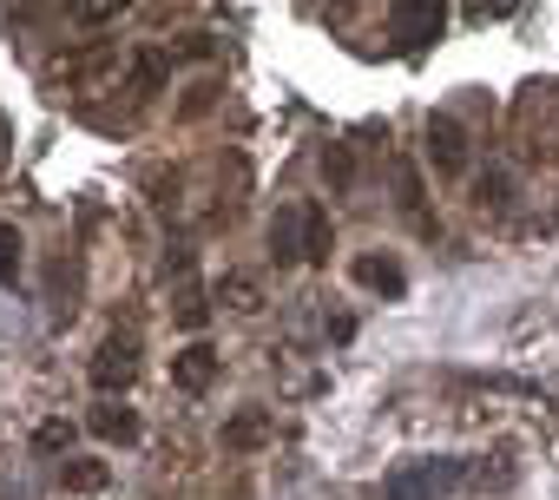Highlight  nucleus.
I'll return each instance as SVG.
<instances>
[{
  "instance_id": "f257e3e1",
  "label": "nucleus",
  "mask_w": 559,
  "mask_h": 500,
  "mask_svg": "<svg viewBox=\"0 0 559 500\" xmlns=\"http://www.w3.org/2000/svg\"><path fill=\"white\" fill-rule=\"evenodd\" d=\"M448 27V0H389V40L402 53H428Z\"/></svg>"
},
{
  "instance_id": "f03ea898",
  "label": "nucleus",
  "mask_w": 559,
  "mask_h": 500,
  "mask_svg": "<svg viewBox=\"0 0 559 500\" xmlns=\"http://www.w3.org/2000/svg\"><path fill=\"white\" fill-rule=\"evenodd\" d=\"M139 369H145V362H139V336H132V330H112V336L93 349V362H86V376H93L99 395H126V389L139 382Z\"/></svg>"
},
{
  "instance_id": "7ed1b4c3",
  "label": "nucleus",
  "mask_w": 559,
  "mask_h": 500,
  "mask_svg": "<svg viewBox=\"0 0 559 500\" xmlns=\"http://www.w3.org/2000/svg\"><path fill=\"white\" fill-rule=\"evenodd\" d=\"M467 480L461 461H415V467H395L389 474V500H441Z\"/></svg>"
},
{
  "instance_id": "20e7f679",
  "label": "nucleus",
  "mask_w": 559,
  "mask_h": 500,
  "mask_svg": "<svg viewBox=\"0 0 559 500\" xmlns=\"http://www.w3.org/2000/svg\"><path fill=\"white\" fill-rule=\"evenodd\" d=\"M428 165H435L441 178H467L474 152H467V132H461V119H448V112H435V119H428Z\"/></svg>"
},
{
  "instance_id": "39448f33",
  "label": "nucleus",
  "mask_w": 559,
  "mask_h": 500,
  "mask_svg": "<svg viewBox=\"0 0 559 500\" xmlns=\"http://www.w3.org/2000/svg\"><path fill=\"white\" fill-rule=\"evenodd\" d=\"M270 258L276 264H310V217H304V204H284L270 217Z\"/></svg>"
},
{
  "instance_id": "423d86ee",
  "label": "nucleus",
  "mask_w": 559,
  "mask_h": 500,
  "mask_svg": "<svg viewBox=\"0 0 559 500\" xmlns=\"http://www.w3.org/2000/svg\"><path fill=\"white\" fill-rule=\"evenodd\" d=\"M217 369H224L217 349H211V343H191V349L171 356V389H178V395H204V389L217 382Z\"/></svg>"
},
{
  "instance_id": "0eeeda50",
  "label": "nucleus",
  "mask_w": 559,
  "mask_h": 500,
  "mask_svg": "<svg viewBox=\"0 0 559 500\" xmlns=\"http://www.w3.org/2000/svg\"><path fill=\"white\" fill-rule=\"evenodd\" d=\"M349 277H356L362 290H382V297H402V290H408V271H402L395 258H356Z\"/></svg>"
},
{
  "instance_id": "6e6552de",
  "label": "nucleus",
  "mask_w": 559,
  "mask_h": 500,
  "mask_svg": "<svg viewBox=\"0 0 559 500\" xmlns=\"http://www.w3.org/2000/svg\"><path fill=\"white\" fill-rule=\"evenodd\" d=\"M217 441H224L230 454H250V448H263V441H270V415H263V408H237V415L224 421V434H217Z\"/></svg>"
},
{
  "instance_id": "1a4fd4ad",
  "label": "nucleus",
  "mask_w": 559,
  "mask_h": 500,
  "mask_svg": "<svg viewBox=\"0 0 559 500\" xmlns=\"http://www.w3.org/2000/svg\"><path fill=\"white\" fill-rule=\"evenodd\" d=\"M217 303L237 310V317H257V310H263V284H257L250 271H224V277H217Z\"/></svg>"
},
{
  "instance_id": "9d476101",
  "label": "nucleus",
  "mask_w": 559,
  "mask_h": 500,
  "mask_svg": "<svg viewBox=\"0 0 559 500\" xmlns=\"http://www.w3.org/2000/svg\"><path fill=\"white\" fill-rule=\"evenodd\" d=\"M106 480H112V467L93 461V454H67V461H60V487H67V493H99Z\"/></svg>"
},
{
  "instance_id": "9b49d317",
  "label": "nucleus",
  "mask_w": 559,
  "mask_h": 500,
  "mask_svg": "<svg viewBox=\"0 0 559 500\" xmlns=\"http://www.w3.org/2000/svg\"><path fill=\"white\" fill-rule=\"evenodd\" d=\"M93 434H99V441L132 448V441H139V415H132L126 402H106V408H93Z\"/></svg>"
},
{
  "instance_id": "f8f14e48",
  "label": "nucleus",
  "mask_w": 559,
  "mask_h": 500,
  "mask_svg": "<svg viewBox=\"0 0 559 500\" xmlns=\"http://www.w3.org/2000/svg\"><path fill=\"white\" fill-rule=\"evenodd\" d=\"M21 271H27V243H21L14 224H0V290H14Z\"/></svg>"
},
{
  "instance_id": "ddd939ff",
  "label": "nucleus",
  "mask_w": 559,
  "mask_h": 500,
  "mask_svg": "<svg viewBox=\"0 0 559 500\" xmlns=\"http://www.w3.org/2000/svg\"><path fill=\"white\" fill-rule=\"evenodd\" d=\"M395 204H402V211L428 230V211H421V178H415V165H408V158L395 165Z\"/></svg>"
},
{
  "instance_id": "4468645a",
  "label": "nucleus",
  "mask_w": 559,
  "mask_h": 500,
  "mask_svg": "<svg viewBox=\"0 0 559 500\" xmlns=\"http://www.w3.org/2000/svg\"><path fill=\"white\" fill-rule=\"evenodd\" d=\"M132 8V0H67V14L80 21V27H106V21H119Z\"/></svg>"
},
{
  "instance_id": "2eb2a0df",
  "label": "nucleus",
  "mask_w": 559,
  "mask_h": 500,
  "mask_svg": "<svg viewBox=\"0 0 559 500\" xmlns=\"http://www.w3.org/2000/svg\"><path fill=\"white\" fill-rule=\"evenodd\" d=\"M304 217H310V264H330V243H336V230H330V211L304 198Z\"/></svg>"
},
{
  "instance_id": "dca6fc26",
  "label": "nucleus",
  "mask_w": 559,
  "mask_h": 500,
  "mask_svg": "<svg viewBox=\"0 0 559 500\" xmlns=\"http://www.w3.org/2000/svg\"><path fill=\"white\" fill-rule=\"evenodd\" d=\"M126 73H132V86H139V93H158V86H165V53H132V67H126Z\"/></svg>"
},
{
  "instance_id": "f3484780",
  "label": "nucleus",
  "mask_w": 559,
  "mask_h": 500,
  "mask_svg": "<svg viewBox=\"0 0 559 500\" xmlns=\"http://www.w3.org/2000/svg\"><path fill=\"white\" fill-rule=\"evenodd\" d=\"M171 317H178L185 330H204V317H211V310H204V290H198V284H185V290H178V303H171Z\"/></svg>"
},
{
  "instance_id": "a211bd4d",
  "label": "nucleus",
  "mask_w": 559,
  "mask_h": 500,
  "mask_svg": "<svg viewBox=\"0 0 559 500\" xmlns=\"http://www.w3.org/2000/svg\"><path fill=\"white\" fill-rule=\"evenodd\" d=\"M507 14H520V0H467V21H474V27H493V21H507Z\"/></svg>"
},
{
  "instance_id": "6ab92c4d",
  "label": "nucleus",
  "mask_w": 559,
  "mask_h": 500,
  "mask_svg": "<svg viewBox=\"0 0 559 500\" xmlns=\"http://www.w3.org/2000/svg\"><path fill=\"white\" fill-rule=\"evenodd\" d=\"M34 441H40V448H67V441H73V428H67V421H40V428H34Z\"/></svg>"
},
{
  "instance_id": "aec40b11",
  "label": "nucleus",
  "mask_w": 559,
  "mask_h": 500,
  "mask_svg": "<svg viewBox=\"0 0 559 500\" xmlns=\"http://www.w3.org/2000/svg\"><path fill=\"white\" fill-rule=\"evenodd\" d=\"M480 204H507V171H487L480 178Z\"/></svg>"
},
{
  "instance_id": "412c9836",
  "label": "nucleus",
  "mask_w": 559,
  "mask_h": 500,
  "mask_svg": "<svg viewBox=\"0 0 559 500\" xmlns=\"http://www.w3.org/2000/svg\"><path fill=\"white\" fill-rule=\"evenodd\" d=\"M323 171H330L336 184H349V152H323Z\"/></svg>"
}]
</instances>
